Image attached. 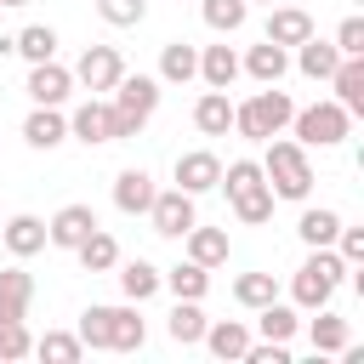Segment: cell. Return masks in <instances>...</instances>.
Instances as JSON below:
<instances>
[{
    "mask_svg": "<svg viewBox=\"0 0 364 364\" xmlns=\"http://www.w3.org/2000/svg\"><path fill=\"white\" fill-rule=\"evenodd\" d=\"M0 6H28V0H0Z\"/></svg>",
    "mask_w": 364,
    "mask_h": 364,
    "instance_id": "f6af8a7d",
    "label": "cell"
},
{
    "mask_svg": "<svg viewBox=\"0 0 364 364\" xmlns=\"http://www.w3.org/2000/svg\"><path fill=\"white\" fill-rule=\"evenodd\" d=\"M34 353V336L23 330V318H11V324H0V358L11 364V358H28Z\"/></svg>",
    "mask_w": 364,
    "mask_h": 364,
    "instance_id": "ab89813d",
    "label": "cell"
},
{
    "mask_svg": "<svg viewBox=\"0 0 364 364\" xmlns=\"http://www.w3.org/2000/svg\"><path fill=\"white\" fill-rule=\"evenodd\" d=\"M28 301H34V279H28L23 267H6V273H0V324L28 318Z\"/></svg>",
    "mask_w": 364,
    "mask_h": 364,
    "instance_id": "2e32d148",
    "label": "cell"
},
{
    "mask_svg": "<svg viewBox=\"0 0 364 364\" xmlns=\"http://www.w3.org/2000/svg\"><path fill=\"white\" fill-rule=\"evenodd\" d=\"M80 347H108V307L80 313Z\"/></svg>",
    "mask_w": 364,
    "mask_h": 364,
    "instance_id": "60d3db41",
    "label": "cell"
},
{
    "mask_svg": "<svg viewBox=\"0 0 364 364\" xmlns=\"http://www.w3.org/2000/svg\"><path fill=\"white\" fill-rule=\"evenodd\" d=\"M290 114H296V102H290L279 85H267V91H256L250 102L233 108V131L250 136V142H267V136H279V131L290 125Z\"/></svg>",
    "mask_w": 364,
    "mask_h": 364,
    "instance_id": "3957f363",
    "label": "cell"
},
{
    "mask_svg": "<svg viewBox=\"0 0 364 364\" xmlns=\"http://www.w3.org/2000/svg\"><path fill=\"white\" fill-rule=\"evenodd\" d=\"M239 68H245L256 85H279V80H284V68H290V51H284V46H273V40H262V46H250V57H245Z\"/></svg>",
    "mask_w": 364,
    "mask_h": 364,
    "instance_id": "5bb4252c",
    "label": "cell"
},
{
    "mask_svg": "<svg viewBox=\"0 0 364 364\" xmlns=\"http://www.w3.org/2000/svg\"><path fill=\"white\" fill-rule=\"evenodd\" d=\"M193 125H199L205 136H228V131H233V102H228V91H205V97L193 102Z\"/></svg>",
    "mask_w": 364,
    "mask_h": 364,
    "instance_id": "d6986e66",
    "label": "cell"
},
{
    "mask_svg": "<svg viewBox=\"0 0 364 364\" xmlns=\"http://www.w3.org/2000/svg\"><path fill=\"white\" fill-rule=\"evenodd\" d=\"M119 290H125V301H148V296L159 290V267L142 262V256L125 262V267H119Z\"/></svg>",
    "mask_w": 364,
    "mask_h": 364,
    "instance_id": "f1b7e54d",
    "label": "cell"
},
{
    "mask_svg": "<svg viewBox=\"0 0 364 364\" xmlns=\"http://www.w3.org/2000/svg\"><path fill=\"white\" fill-rule=\"evenodd\" d=\"M154 193H159V188H154V176H148V171H136V165L114 176V205H119L125 216H148Z\"/></svg>",
    "mask_w": 364,
    "mask_h": 364,
    "instance_id": "7c38bea8",
    "label": "cell"
},
{
    "mask_svg": "<svg viewBox=\"0 0 364 364\" xmlns=\"http://www.w3.org/2000/svg\"><path fill=\"white\" fill-rule=\"evenodd\" d=\"M148 341V330H142V318H136V301L131 307H108V347L114 353H136Z\"/></svg>",
    "mask_w": 364,
    "mask_h": 364,
    "instance_id": "603a6c76",
    "label": "cell"
},
{
    "mask_svg": "<svg viewBox=\"0 0 364 364\" xmlns=\"http://www.w3.org/2000/svg\"><path fill=\"white\" fill-rule=\"evenodd\" d=\"M68 74H74V85H85V91H114V85H119V74H125V63H119V51H114V46H85V51H80V63H74Z\"/></svg>",
    "mask_w": 364,
    "mask_h": 364,
    "instance_id": "8992f818",
    "label": "cell"
},
{
    "mask_svg": "<svg viewBox=\"0 0 364 364\" xmlns=\"http://www.w3.org/2000/svg\"><path fill=\"white\" fill-rule=\"evenodd\" d=\"M193 74H199V51H193L188 40H171V46L159 51V80H165V85H188Z\"/></svg>",
    "mask_w": 364,
    "mask_h": 364,
    "instance_id": "cb8c5ba5",
    "label": "cell"
},
{
    "mask_svg": "<svg viewBox=\"0 0 364 364\" xmlns=\"http://www.w3.org/2000/svg\"><path fill=\"white\" fill-rule=\"evenodd\" d=\"M159 284H165L176 301H199V296L210 290V267H199V262H176L171 273H159Z\"/></svg>",
    "mask_w": 364,
    "mask_h": 364,
    "instance_id": "7402d4cb",
    "label": "cell"
},
{
    "mask_svg": "<svg viewBox=\"0 0 364 364\" xmlns=\"http://www.w3.org/2000/svg\"><path fill=\"white\" fill-rule=\"evenodd\" d=\"M330 85H336V102L347 114H364V57H341L336 74H330Z\"/></svg>",
    "mask_w": 364,
    "mask_h": 364,
    "instance_id": "e0dca14e",
    "label": "cell"
},
{
    "mask_svg": "<svg viewBox=\"0 0 364 364\" xmlns=\"http://www.w3.org/2000/svg\"><path fill=\"white\" fill-rule=\"evenodd\" d=\"M336 51H341V57H364V17H347V23L336 28Z\"/></svg>",
    "mask_w": 364,
    "mask_h": 364,
    "instance_id": "b9f144b4",
    "label": "cell"
},
{
    "mask_svg": "<svg viewBox=\"0 0 364 364\" xmlns=\"http://www.w3.org/2000/svg\"><path fill=\"white\" fill-rule=\"evenodd\" d=\"M0 239H6V250H11L17 262H28V256L46 250V222H40V216H11V222L0 228Z\"/></svg>",
    "mask_w": 364,
    "mask_h": 364,
    "instance_id": "9a60e30c",
    "label": "cell"
},
{
    "mask_svg": "<svg viewBox=\"0 0 364 364\" xmlns=\"http://www.w3.org/2000/svg\"><path fill=\"white\" fill-rule=\"evenodd\" d=\"M273 296H279L273 273H239V279H233V301H239V307H267Z\"/></svg>",
    "mask_w": 364,
    "mask_h": 364,
    "instance_id": "836d02e7",
    "label": "cell"
},
{
    "mask_svg": "<svg viewBox=\"0 0 364 364\" xmlns=\"http://www.w3.org/2000/svg\"><path fill=\"white\" fill-rule=\"evenodd\" d=\"M216 358H245V347H250V330L245 324H233V318H222V324H205V336H199Z\"/></svg>",
    "mask_w": 364,
    "mask_h": 364,
    "instance_id": "4316f807",
    "label": "cell"
},
{
    "mask_svg": "<svg viewBox=\"0 0 364 364\" xmlns=\"http://www.w3.org/2000/svg\"><path fill=\"white\" fill-rule=\"evenodd\" d=\"M267 6H273V0H267Z\"/></svg>",
    "mask_w": 364,
    "mask_h": 364,
    "instance_id": "bcb514c9",
    "label": "cell"
},
{
    "mask_svg": "<svg viewBox=\"0 0 364 364\" xmlns=\"http://www.w3.org/2000/svg\"><path fill=\"white\" fill-rule=\"evenodd\" d=\"M341 273H347V262H341L330 245H318V250L301 262V273L290 279V296H296V307H330V296H336Z\"/></svg>",
    "mask_w": 364,
    "mask_h": 364,
    "instance_id": "277c9868",
    "label": "cell"
},
{
    "mask_svg": "<svg viewBox=\"0 0 364 364\" xmlns=\"http://www.w3.org/2000/svg\"><path fill=\"white\" fill-rule=\"evenodd\" d=\"M11 51L28 57V63H46V57H57V28H51V23H28V28L11 40Z\"/></svg>",
    "mask_w": 364,
    "mask_h": 364,
    "instance_id": "83f0119b",
    "label": "cell"
},
{
    "mask_svg": "<svg viewBox=\"0 0 364 364\" xmlns=\"http://www.w3.org/2000/svg\"><path fill=\"white\" fill-rule=\"evenodd\" d=\"M245 17H250V0H205V23H210L216 34L245 28Z\"/></svg>",
    "mask_w": 364,
    "mask_h": 364,
    "instance_id": "d590c367",
    "label": "cell"
},
{
    "mask_svg": "<svg viewBox=\"0 0 364 364\" xmlns=\"http://www.w3.org/2000/svg\"><path fill=\"white\" fill-rule=\"evenodd\" d=\"M97 228V210L91 205H63L51 222H46V245H63V250H74L85 233Z\"/></svg>",
    "mask_w": 364,
    "mask_h": 364,
    "instance_id": "8fae6325",
    "label": "cell"
},
{
    "mask_svg": "<svg viewBox=\"0 0 364 364\" xmlns=\"http://www.w3.org/2000/svg\"><path fill=\"white\" fill-rule=\"evenodd\" d=\"M245 364H290V341H250L245 347Z\"/></svg>",
    "mask_w": 364,
    "mask_h": 364,
    "instance_id": "7bdbcfd3",
    "label": "cell"
},
{
    "mask_svg": "<svg viewBox=\"0 0 364 364\" xmlns=\"http://www.w3.org/2000/svg\"><path fill=\"white\" fill-rule=\"evenodd\" d=\"M108 108H114V142L136 136V131L154 119V108H159V80H154V74H119Z\"/></svg>",
    "mask_w": 364,
    "mask_h": 364,
    "instance_id": "6da1fadb",
    "label": "cell"
},
{
    "mask_svg": "<svg viewBox=\"0 0 364 364\" xmlns=\"http://www.w3.org/2000/svg\"><path fill=\"white\" fill-rule=\"evenodd\" d=\"M290 125H296V142H301V148H336V142L347 136L353 114H347L341 102H313V108H296Z\"/></svg>",
    "mask_w": 364,
    "mask_h": 364,
    "instance_id": "5b68a950",
    "label": "cell"
},
{
    "mask_svg": "<svg viewBox=\"0 0 364 364\" xmlns=\"http://www.w3.org/2000/svg\"><path fill=\"white\" fill-rule=\"evenodd\" d=\"M63 136H68V119H63L57 108H40V102H34V114L23 119V142H28V148H57Z\"/></svg>",
    "mask_w": 364,
    "mask_h": 364,
    "instance_id": "ffe728a7",
    "label": "cell"
},
{
    "mask_svg": "<svg viewBox=\"0 0 364 364\" xmlns=\"http://www.w3.org/2000/svg\"><path fill=\"white\" fill-rule=\"evenodd\" d=\"M74 250H80V267H85V273H108V267H119V245H114L102 228H91Z\"/></svg>",
    "mask_w": 364,
    "mask_h": 364,
    "instance_id": "484cf974",
    "label": "cell"
},
{
    "mask_svg": "<svg viewBox=\"0 0 364 364\" xmlns=\"http://www.w3.org/2000/svg\"><path fill=\"white\" fill-rule=\"evenodd\" d=\"M233 216H239V222H250V228H256V222H267V216H273V188H267V182H256V188L233 193Z\"/></svg>",
    "mask_w": 364,
    "mask_h": 364,
    "instance_id": "d6a6232c",
    "label": "cell"
},
{
    "mask_svg": "<svg viewBox=\"0 0 364 364\" xmlns=\"http://www.w3.org/2000/svg\"><path fill=\"white\" fill-rule=\"evenodd\" d=\"M199 80H205L210 91H228V85L239 80V57H233V46H205V51H199Z\"/></svg>",
    "mask_w": 364,
    "mask_h": 364,
    "instance_id": "ac0fdd59",
    "label": "cell"
},
{
    "mask_svg": "<svg viewBox=\"0 0 364 364\" xmlns=\"http://www.w3.org/2000/svg\"><path fill=\"white\" fill-rule=\"evenodd\" d=\"M34 353H40V358H51V364H74V358H80V336H63V330H46V336L34 341Z\"/></svg>",
    "mask_w": 364,
    "mask_h": 364,
    "instance_id": "8d00e7d4",
    "label": "cell"
},
{
    "mask_svg": "<svg viewBox=\"0 0 364 364\" xmlns=\"http://www.w3.org/2000/svg\"><path fill=\"white\" fill-rule=\"evenodd\" d=\"M296 233H301L313 250H318V245H336V233H341V216H336V210H324V205H318V210H301Z\"/></svg>",
    "mask_w": 364,
    "mask_h": 364,
    "instance_id": "4dcf8cb0",
    "label": "cell"
},
{
    "mask_svg": "<svg viewBox=\"0 0 364 364\" xmlns=\"http://www.w3.org/2000/svg\"><path fill=\"white\" fill-rule=\"evenodd\" d=\"M256 182H267V176H262V165H256V159H233V165L222 171V182H216V188H228V199H233V193H245V188H256Z\"/></svg>",
    "mask_w": 364,
    "mask_h": 364,
    "instance_id": "f35d334b",
    "label": "cell"
},
{
    "mask_svg": "<svg viewBox=\"0 0 364 364\" xmlns=\"http://www.w3.org/2000/svg\"><path fill=\"white\" fill-rule=\"evenodd\" d=\"M307 34H313V17H307L301 6H273V17H267V34H262V40H273V46H284V51H290V46H301Z\"/></svg>",
    "mask_w": 364,
    "mask_h": 364,
    "instance_id": "4fadbf2b",
    "label": "cell"
},
{
    "mask_svg": "<svg viewBox=\"0 0 364 364\" xmlns=\"http://www.w3.org/2000/svg\"><path fill=\"white\" fill-rule=\"evenodd\" d=\"M97 11H102V23H114V28H136V23L148 17V0H97Z\"/></svg>",
    "mask_w": 364,
    "mask_h": 364,
    "instance_id": "74e56055",
    "label": "cell"
},
{
    "mask_svg": "<svg viewBox=\"0 0 364 364\" xmlns=\"http://www.w3.org/2000/svg\"><path fill=\"white\" fill-rule=\"evenodd\" d=\"M148 222H154V233H165V239H182L199 216H193V193H182V188H171V193H154V205H148Z\"/></svg>",
    "mask_w": 364,
    "mask_h": 364,
    "instance_id": "52a82bcc",
    "label": "cell"
},
{
    "mask_svg": "<svg viewBox=\"0 0 364 364\" xmlns=\"http://www.w3.org/2000/svg\"><path fill=\"white\" fill-rule=\"evenodd\" d=\"M68 91H74V74H68L63 63H51V57H46V63H34V68H28V97H34L40 108H57Z\"/></svg>",
    "mask_w": 364,
    "mask_h": 364,
    "instance_id": "9c48e42d",
    "label": "cell"
},
{
    "mask_svg": "<svg viewBox=\"0 0 364 364\" xmlns=\"http://www.w3.org/2000/svg\"><path fill=\"white\" fill-rule=\"evenodd\" d=\"M296 324H301V318H296V307H284L279 296H273L267 307H256V330H262L267 341H290V336H296Z\"/></svg>",
    "mask_w": 364,
    "mask_h": 364,
    "instance_id": "f546056e",
    "label": "cell"
},
{
    "mask_svg": "<svg viewBox=\"0 0 364 364\" xmlns=\"http://www.w3.org/2000/svg\"><path fill=\"white\" fill-rule=\"evenodd\" d=\"M182 239H188V262H199V267H222L228 262V233L222 228H199L193 222Z\"/></svg>",
    "mask_w": 364,
    "mask_h": 364,
    "instance_id": "44dd1931",
    "label": "cell"
},
{
    "mask_svg": "<svg viewBox=\"0 0 364 364\" xmlns=\"http://www.w3.org/2000/svg\"><path fill=\"white\" fill-rule=\"evenodd\" d=\"M313 353H347V318H336V313H324L318 307V318H313Z\"/></svg>",
    "mask_w": 364,
    "mask_h": 364,
    "instance_id": "e575fe53",
    "label": "cell"
},
{
    "mask_svg": "<svg viewBox=\"0 0 364 364\" xmlns=\"http://www.w3.org/2000/svg\"><path fill=\"white\" fill-rule=\"evenodd\" d=\"M68 136H80L85 148H91V142H114V108H108L102 97L80 102V108H74V119H68Z\"/></svg>",
    "mask_w": 364,
    "mask_h": 364,
    "instance_id": "30bf717a",
    "label": "cell"
},
{
    "mask_svg": "<svg viewBox=\"0 0 364 364\" xmlns=\"http://www.w3.org/2000/svg\"><path fill=\"white\" fill-rule=\"evenodd\" d=\"M165 330H171V341L193 347V341L205 336V313H199V301H176V307H171V318H165Z\"/></svg>",
    "mask_w": 364,
    "mask_h": 364,
    "instance_id": "1f68e13d",
    "label": "cell"
},
{
    "mask_svg": "<svg viewBox=\"0 0 364 364\" xmlns=\"http://www.w3.org/2000/svg\"><path fill=\"white\" fill-rule=\"evenodd\" d=\"M262 176L279 199H307L313 193V165H307V148L301 142H273L267 136V159H262Z\"/></svg>",
    "mask_w": 364,
    "mask_h": 364,
    "instance_id": "7a4b0ae2",
    "label": "cell"
},
{
    "mask_svg": "<svg viewBox=\"0 0 364 364\" xmlns=\"http://www.w3.org/2000/svg\"><path fill=\"white\" fill-rule=\"evenodd\" d=\"M222 182V159L210 148H193V154H176V188L182 193H210Z\"/></svg>",
    "mask_w": 364,
    "mask_h": 364,
    "instance_id": "ba28073f",
    "label": "cell"
},
{
    "mask_svg": "<svg viewBox=\"0 0 364 364\" xmlns=\"http://www.w3.org/2000/svg\"><path fill=\"white\" fill-rule=\"evenodd\" d=\"M341 262H364V228H341Z\"/></svg>",
    "mask_w": 364,
    "mask_h": 364,
    "instance_id": "ee69618b",
    "label": "cell"
},
{
    "mask_svg": "<svg viewBox=\"0 0 364 364\" xmlns=\"http://www.w3.org/2000/svg\"><path fill=\"white\" fill-rule=\"evenodd\" d=\"M336 63H341V51H336V46H324V40H313V34L296 46V68H301L307 80H330V74H336Z\"/></svg>",
    "mask_w": 364,
    "mask_h": 364,
    "instance_id": "d4e9b609",
    "label": "cell"
}]
</instances>
